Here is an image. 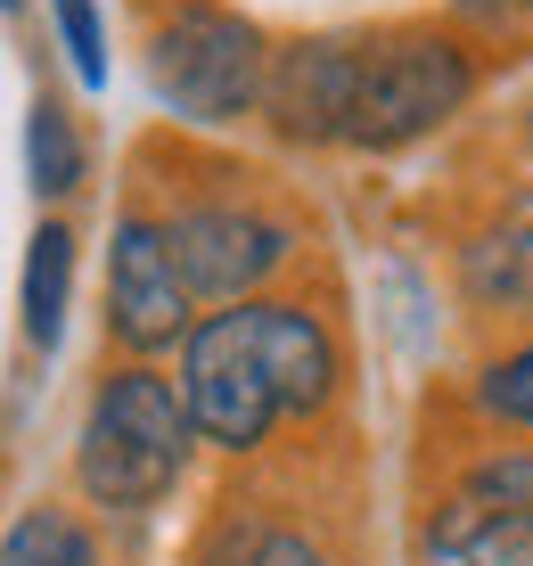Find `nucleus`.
Listing matches in <instances>:
<instances>
[{
    "instance_id": "nucleus-1",
    "label": "nucleus",
    "mask_w": 533,
    "mask_h": 566,
    "mask_svg": "<svg viewBox=\"0 0 533 566\" xmlns=\"http://www.w3.org/2000/svg\"><path fill=\"white\" fill-rule=\"evenodd\" d=\"M124 189H140L156 222L173 230V255H181L197 312H230V304L280 296V287H304L312 271H328L304 189L239 156L230 140L148 124L124 148Z\"/></svg>"
},
{
    "instance_id": "nucleus-2",
    "label": "nucleus",
    "mask_w": 533,
    "mask_h": 566,
    "mask_svg": "<svg viewBox=\"0 0 533 566\" xmlns=\"http://www.w3.org/2000/svg\"><path fill=\"white\" fill-rule=\"evenodd\" d=\"M362 443L345 427L295 436L213 484L181 566H362Z\"/></svg>"
},
{
    "instance_id": "nucleus-3",
    "label": "nucleus",
    "mask_w": 533,
    "mask_h": 566,
    "mask_svg": "<svg viewBox=\"0 0 533 566\" xmlns=\"http://www.w3.org/2000/svg\"><path fill=\"white\" fill-rule=\"evenodd\" d=\"M197 452H206V436L189 419L173 361L98 354L83 419H74V443H66V493L107 525H148L156 510H173Z\"/></svg>"
},
{
    "instance_id": "nucleus-4",
    "label": "nucleus",
    "mask_w": 533,
    "mask_h": 566,
    "mask_svg": "<svg viewBox=\"0 0 533 566\" xmlns=\"http://www.w3.org/2000/svg\"><path fill=\"white\" fill-rule=\"evenodd\" d=\"M132 42H140L148 91L173 107V124L197 140L263 124V83L280 33H263L239 0H132Z\"/></svg>"
},
{
    "instance_id": "nucleus-5",
    "label": "nucleus",
    "mask_w": 533,
    "mask_h": 566,
    "mask_svg": "<svg viewBox=\"0 0 533 566\" xmlns=\"http://www.w3.org/2000/svg\"><path fill=\"white\" fill-rule=\"evenodd\" d=\"M492 50L477 33H460L443 9L410 17H369L362 42V99H353V156H403L451 132L492 83Z\"/></svg>"
},
{
    "instance_id": "nucleus-6",
    "label": "nucleus",
    "mask_w": 533,
    "mask_h": 566,
    "mask_svg": "<svg viewBox=\"0 0 533 566\" xmlns=\"http://www.w3.org/2000/svg\"><path fill=\"white\" fill-rule=\"evenodd\" d=\"M197 321H206V312H197L189 280H181L173 230L156 222V206L140 189L115 181L107 280H98V354H115V361H181Z\"/></svg>"
},
{
    "instance_id": "nucleus-7",
    "label": "nucleus",
    "mask_w": 533,
    "mask_h": 566,
    "mask_svg": "<svg viewBox=\"0 0 533 566\" xmlns=\"http://www.w3.org/2000/svg\"><path fill=\"white\" fill-rule=\"evenodd\" d=\"M247 312V337L263 354L271 386L288 402L295 436H321L337 427L345 395H353V321H345V287L337 271H312L304 287H280V296H254Z\"/></svg>"
},
{
    "instance_id": "nucleus-8",
    "label": "nucleus",
    "mask_w": 533,
    "mask_h": 566,
    "mask_svg": "<svg viewBox=\"0 0 533 566\" xmlns=\"http://www.w3.org/2000/svg\"><path fill=\"white\" fill-rule=\"evenodd\" d=\"M173 378H181V395H189V419H197V436H206V452H222L230 468L280 452L288 402H280V386H271L263 354H254L247 312H239V304H230V312H206V321H197V337L181 345Z\"/></svg>"
},
{
    "instance_id": "nucleus-9",
    "label": "nucleus",
    "mask_w": 533,
    "mask_h": 566,
    "mask_svg": "<svg viewBox=\"0 0 533 566\" xmlns=\"http://www.w3.org/2000/svg\"><path fill=\"white\" fill-rule=\"evenodd\" d=\"M362 42L369 25H304L280 33L263 83V140L288 156H328L353 140V99H362Z\"/></svg>"
},
{
    "instance_id": "nucleus-10",
    "label": "nucleus",
    "mask_w": 533,
    "mask_h": 566,
    "mask_svg": "<svg viewBox=\"0 0 533 566\" xmlns=\"http://www.w3.org/2000/svg\"><path fill=\"white\" fill-rule=\"evenodd\" d=\"M443 280L477 328H533V206H477L443 239Z\"/></svg>"
},
{
    "instance_id": "nucleus-11",
    "label": "nucleus",
    "mask_w": 533,
    "mask_h": 566,
    "mask_svg": "<svg viewBox=\"0 0 533 566\" xmlns=\"http://www.w3.org/2000/svg\"><path fill=\"white\" fill-rule=\"evenodd\" d=\"M419 443H427L419 452V484H443V493H468V501H484V510L533 525V443L477 427L451 395H436Z\"/></svg>"
},
{
    "instance_id": "nucleus-12",
    "label": "nucleus",
    "mask_w": 533,
    "mask_h": 566,
    "mask_svg": "<svg viewBox=\"0 0 533 566\" xmlns=\"http://www.w3.org/2000/svg\"><path fill=\"white\" fill-rule=\"evenodd\" d=\"M410 566H533V525L468 493H443V484H419L410 493Z\"/></svg>"
},
{
    "instance_id": "nucleus-13",
    "label": "nucleus",
    "mask_w": 533,
    "mask_h": 566,
    "mask_svg": "<svg viewBox=\"0 0 533 566\" xmlns=\"http://www.w3.org/2000/svg\"><path fill=\"white\" fill-rule=\"evenodd\" d=\"M0 566H140V551L124 542V525L91 517L74 493H42L9 517Z\"/></svg>"
},
{
    "instance_id": "nucleus-14",
    "label": "nucleus",
    "mask_w": 533,
    "mask_h": 566,
    "mask_svg": "<svg viewBox=\"0 0 533 566\" xmlns=\"http://www.w3.org/2000/svg\"><path fill=\"white\" fill-rule=\"evenodd\" d=\"M74 255H83L74 222H66V213H42V222H33V239H25V271H17V345H25V361H50L58 337H66Z\"/></svg>"
},
{
    "instance_id": "nucleus-15",
    "label": "nucleus",
    "mask_w": 533,
    "mask_h": 566,
    "mask_svg": "<svg viewBox=\"0 0 533 566\" xmlns=\"http://www.w3.org/2000/svg\"><path fill=\"white\" fill-rule=\"evenodd\" d=\"M25 181L50 213H66L91 189V132H83L74 99L50 74H42V91H33V107H25Z\"/></svg>"
},
{
    "instance_id": "nucleus-16",
    "label": "nucleus",
    "mask_w": 533,
    "mask_h": 566,
    "mask_svg": "<svg viewBox=\"0 0 533 566\" xmlns=\"http://www.w3.org/2000/svg\"><path fill=\"white\" fill-rule=\"evenodd\" d=\"M451 402H460L477 427H492V436L533 443V328H518V337H492L484 354L468 361V378L451 386Z\"/></svg>"
},
{
    "instance_id": "nucleus-17",
    "label": "nucleus",
    "mask_w": 533,
    "mask_h": 566,
    "mask_svg": "<svg viewBox=\"0 0 533 566\" xmlns=\"http://www.w3.org/2000/svg\"><path fill=\"white\" fill-rule=\"evenodd\" d=\"M42 9H50V42L66 50L74 83H83V91H107V74H115V50H107V9H98V0H42Z\"/></svg>"
},
{
    "instance_id": "nucleus-18",
    "label": "nucleus",
    "mask_w": 533,
    "mask_h": 566,
    "mask_svg": "<svg viewBox=\"0 0 533 566\" xmlns=\"http://www.w3.org/2000/svg\"><path fill=\"white\" fill-rule=\"evenodd\" d=\"M468 148L501 165V189H492L484 206H533V99H518V107L501 115V124H492V132H477Z\"/></svg>"
},
{
    "instance_id": "nucleus-19",
    "label": "nucleus",
    "mask_w": 533,
    "mask_h": 566,
    "mask_svg": "<svg viewBox=\"0 0 533 566\" xmlns=\"http://www.w3.org/2000/svg\"><path fill=\"white\" fill-rule=\"evenodd\" d=\"M443 17H451L460 33H477L501 74L533 50V0H443Z\"/></svg>"
},
{
    "instance_id": "nucleus-20",
    "label": "nucleus",
    "mask_w": 533,
    "mask_h": 566,
    "mask_svg": "<svg viewBox=\"0 0 533 566\" xmlns=\"http://www.w3.org/2000/svg\"><path fill=\"white\" fill-rule=\"evenodd\" d=\"M0 9H9V25L25 33V17H33V0H0Z\"/></svg>"
}]
</instances>
